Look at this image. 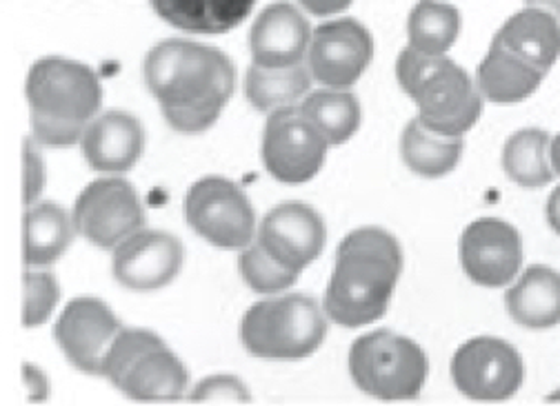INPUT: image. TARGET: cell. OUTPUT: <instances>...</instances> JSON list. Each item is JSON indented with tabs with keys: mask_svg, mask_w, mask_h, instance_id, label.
<instances>
[{
	"mask_svg": "<svg viewBox=\"0 0 560 406\" xmlns=\"http://www.w3.org/2000/svg\"><path fill=\"white\" fill-rule=\"evenodd\" d=\"M45 189V165L34 139L23 145V202L32 207Z\"/></svg>",
	"mask_w": 560,
	"mask_h": 406,
	"instance_id": "e575fe53",
	"label": "cell"
},
{
	"mask_svg": "<svg viewBox=\"0 0 560 406\" xmlns=\"http://www.w3.org/2000/svg\"><path fill=\"white\" fill-rule=\"evenodd\" d=\"M189 373L167 345L140 356L118 382V391L136 402H176L185 395Z\"/></svg>",
	"mask_w": 560,
	"mask_h": 406,
	"instance_id": "44dd1931",
	"label": "cell"
},
{
	"mask_svg": "<svg viewBox=\"0 0 560 406\" xmlns=\"http://www.w3.org/2000/svg\"><path fill=\"white\" fill-rule=\"evenodd\" d=\"M329 143L303 116L301 105L271 111L262 133L265 169L285 184L310 182L325 165Z\"/></svg>",
	"mask_w": 560,
	"mask_h": 406,
	"instance_id": "ba28073f",
	"label": "cell"
},
{
	"mask_svg": "<svg viewBox=\"0 0 560 406\" xmlns=\"http://www.w3.org/2000/svg\"><path fill=\"white\" fill-rule=\"evenodd\" d=\"M312 81L307 64L265 70L252 62L245 74V96L256 111L271 114L299 105L310 94Z\"/></svg>",
	"mask_w": 560,
	"mask_h": 406,
	"instance_id": "d4e9b609",
	"label": "cell"
},
{
	"mask_svg": "<svg viewBox=\"0 0 560 406\" xmlns=\"http://www.w3.org/2000/svg\"><path fill=\"white\" fill-rule=\"evenodd\" d=\"M72 218L77 231L98 249H116L145 227V210L133 184L125 178L90 182L77 198Z\"/></svg>",
	"mask_w": 560,
	"mask_h": 406,
	"instance_id": "9c48e42d",
	"label": "cell"
},
{
	"mask_svg": "<svg viewBox=\"0 0 560 406\" xmlns=\"http://www.w3.org/2000/svg\"><path fill=\"white\" fill-rule=\"evenodd\" d=\"M23 380L27 386V395L32 402H40L47 397L49 393V382L45 378V373L40 369H36L34 365H25L23 367Z\"/></svg>",
	"mask_w": 560,
	"mask_h": 406,
	"instance_id": "d590c367",
	"label": "cell"
},
{
	"mask_svg": "<svg viewBox=\"0 0 560 406\" xmlns=\"http://www.w3.org/2000/svg\"><path fill=\"white\" fill-rule=\"evenodd\" d=\"M402 271L400 242L381 227H359L336 249V264L325 291L327 318L359 329L387 313Z\"/></svg>",
	"mask_w": 560,
	"mask_h": 406,
	"instance_id": "6da1fadb",
	"label": "cell"
},
{
	"mask_svg": "<svg viewBox=\"0 0 560 406\" xmlns=\"http://www.w3.org/2000/svg\"><path fill=\"white\" fill-rule=\"evenodd\" d=\"M163 337L156 335L154 331L148 329H120V333L114 337V343L107 351L105 365H103V375L118 386L127 369L152 349L163 347Z\"/></svg>",
	"mask_w": 560,
	"mask_h": 406,
	"instance_id": "f546056e",
	"label": "cell"
},
{
	"mask_svg": "<svg viewBox=\"0 0 560 406\" xmlns=\"http://www.w3.org/2000/svg\"><path fill=\"white\" fill-rule=\"evenodd\" d=\"M143 76L161 107H225L236 89V67L230 56L187 38H170L152 47L143 62Z\"/></svg>",
	"mask_w": 560,
	"mask_h": 406,
	"instance_id": "7a4b0ae2",
	"label": "cell"
},
{
	"mask_svg": "<svg viewBox=\"0 0 560 406\" xmlns=\"http://www.w3.org/2000/svg\"><path fill=\"white\" fill-rule=\"evenodd\" d=\"M460 34V12L441 0H418L407 19L411 49L428 56H447Z\"/></svg>",
	"mask_w": 560,
	"mask_h": 406,
	"instance_id": "83f0119b",
	"label": "cell"
},
{
	"mask_svg": "<svg viewBox=\"0 0 560 406\" xmlns=\"http://www.w3.org/2000/svg\"><path fill=\"white\" fill-rule=\"evenodd\" d=\"M465 152L460 135H441L411 118L400 135V158L420 178H443L452 174Z\"/></svg>",
	"mask_w": 560,
	"mask_h": 406,
	"instance_id": "cb8c5ba5",
	"label": "cell"
},
{
	"mask_svg": "<svg viewBox=\"0 0 560 406\" xmlns=\"http://www.w3.org/2000/svg\"><path fill=\"white\" fill-rule=\"evenodd\" d=\"M418 107L416 118L441 135H463L478 122L485 98L476 81L452 58L411 98Z\"/></svg>",
	"mask_w": 560,
	"mask_h": 406,
	"instance_id": "5bb4252c",
	"label": "cell"
},
{
	"mask_svg": "<svg viewBox=\"0 0 560 406\" xmlns=\"http://www.w3.org/2000/svg\"><path fill=\"white\" fill-rule=\"evenodd\" d=\"M74 218L56 202H40L23 216V262L25 266H49L74 242Z\"/></svg>",
	"mask_w": 560,
	"mask_h": 406,
	"instance_id": "603a6c76",
	"label": "cell"
},
{
	"mask_svg": "<svg viewBox=\"0 0 560 406\" xmlns=\"http://www.w3.org/2000/svg\"><path fill=\"white\" fill-rule=\"evenodd\" d=\"M256 242L278 262L303 271L323 253L327 227L305 202H283L265 214Z\"/></svg>",
	"mask_w": 560,
	"mask_h": 406,
	"instance_id": "9a60e30c",
	"label": "cell"
},
{
	"mask_svg": "<svg viewBox=\"0 0 560 406\" xmlns=\"http://www.w3.org/2000/svg\"><path fill=\"white\" fill-rule=\"evenodd\" d=\"M549 143L551 135L538 127H525L512 133L501 154L505 176L525 189L549 184L556 178L549 163Z\"/></svg>",
	"mask_w": 560,
	"mask_h": 406,
	"instance_id": "484cf974",
	"label": "cell"
},
{
	"mask_svg": "<svg viewBox=\"0 0 560 406\" xmlns=\"http://www.w3.org/2000/svg\"><path fill=\"white\" fill-rule=\"evenodd\" d=\"M327 313L305 294L256 302L241 320L243 347L265 360H303L316 354L327 335Z\"/></svg>",
	"mask_w": 560,
	"mask_h": 406,
	"instance_id": "3957f363",
	"label": "cell"
},
{
	"mask_svg": "<svg viewBox=\"0 0 560 406\" xmlns=\"http://www.w3.org/2000/svg\"><path fill=\"white\" fill-rule=\"evenodd\" d=\"M238 268L245 285L256 294H280L290 289L301 276V271L278 262L258 242L243 249Z\"/></svg>",
	"mask_w": 560,
	"mask_h": 406,
	"instance_id": "f1b7e54d",
	"label": "cell"
},
{
	"mask_svg": "<svg viewBox=\"0 0 560 406\" xmlns=\"http://www.w3.org/2000/svg\"><path fill=\"white\" fill-rule=\"evenodd\" d=\"M187 225L219 249H245L256 236V214L245 191L223 176L196 180L185 200Z\"/></svg>",
	"mask_w": 560,
	"mask_h": 406,
	"instance_id": "8992f818",
	"label": "cell"
},
{
	"mask_svg": "<svg viewBox=\"0 0 560 406\" xmlns=\"http://www.w3.org/2000/svg\"><path fill=\"white\" fill-rule=\"evenodd\" d=\"M303 116L329 145H345L361 127V103L349 89H318L301 100Z\"/></svg>",
	"mask_w": 560,
	"mask_h": 406,
	"instance_id": "4316f807",
	"label": "cell"
},
{
	"mask_svg": "<svg viewBox=\"0 0 560 406\" xmlns=\"http://www.w3.org/2000/svg\"><path fill=\"white\" fill-rule=\"evenodd\" d=\"M374 58V38L357 19H334L312 34L305 64L325 89L354 87Z\"/></svg>",
	"mask_w": 560,
	"mask_h": 406,
	"instance_id": "30bf717a",
	"label": "cell"
},
{
	"mask_svg": "<svg viewBox=\"0 0 560 406\" xmlns=\"http://www.w3.org/2000/svg\"><path fill=\"white\" fill-rule=\"evenodd\" d=\"M549 163L553 174L560 178V133H556L549 143Z\"/></svg>",
	"mask_w": 560,
	"mask_h": 406,
	"instance_id": "f35d334b",
	"label": "cell"
},
{
	"mask_svg": "<svg viewBox=\"0 0 560 406\" xmlns=\"http://www.w3.org/2000/svg\"><path fill=\"white\" fill-rule=\"evenodd\" d=\"M223 105H187V107H161L167 124L178 133H202L223 114Z\"/></svg>",
	"mask_w": 560,
	"mask_h": 406,
	"instance_id": "836d02e7",
	"label": "cell"
},
{
	"mask_svg": "<svg viewBox=\"0 0 560 406\" xmlns=\"http://www.w3.org/2000/svg\"><path fill=\"white\" fill-rule=\"evenodd\" d=\"M545 216H547V225L551 227V231H553L556 236H560V184H556L553 191H551L549 198H547Z\"/></svg>",
	"mask_w": 560,
	"mask_h": 406,
	"instance_id": "74e56055",
	"label": "cell"
},
{
	"mask_svg": "<svg viewBox=\"0 0 560 406\" xmlns=\"http://www.w3.org/2000/svg\"><path fill=\"white\" fill-rule=\"evenodd\" d=\"M150 5L180 32L221 36L249 19L256 0H150Z\"/></svg>",
	"mask_w": 560,
	"mask_h": 406,
	"instance_id": "ffe728a7",
	"label": "cell"
},
{
	"mask_svg": "<svg viewBox=\"0 0 560 406\" xmlns=\"http://www.w3.org/2000/svg\"><path fill=\"white\" fill-rule=\"evenodd\" d=\"M189 399L209 402V404H247L252 395L241 378L230 373H219V375H209L200 380L194 386Z\"/></svg>",
	"mask_w": 560,
	"mask_h": 406,
	"instance_id": "d6a6232c",
	"label": "cell"
},
{
	"mask_svg": "<svg viewBox=\"0 0 560 406\" xmlns=\"http://www.w3.org/2000/svg\"><path fill=\"white\" fill-rule=\"evenodd\" d=\"M303 5V10H307L314 16H336L340 12H345L349 5L354 3V0H299Z\"/></svg>",
	"mask_w": 560,
	"mask_h": 406,
	"instance_id": "8d00e7d4",
	"label": "cell"
},
{
	"mask_svg": "<svg viewBox=\"0 0 560 406\" xmlns=\"http://www.w3.org/2000/svg\"><path fill=\"white\" fill-rule=\"evenodd\" d=\"M492 45L512 51L547 74L560 58V19L540 8H525L503 23Z\"/></svg>",
	"mask_w": 560,
	"mask_h": 406,
	"instance_id": "d6986e66",
	"label": "cell"
},
{
	"mask_svg": "<svg viewBox=\"0 0 560 406\" xmlns=\"http://www.w3.org/2000/svg\"><path fill=\"white\" fill-rule=\"evenodd\" d=\"M452 380L469 399L503 402L521 391L525 362L518 349L503 337L478 335L454 354Z\"/></svg>",
	"mask_w": 560,
	"mask_h": 406,
	"instance_id": "52a82bcc",
	"label": "cell"
},
{
	"mask_svg": "<svg viewBox=\"0 0 560 406\" xmlns=\"http://www.w3.org/2000/svg\"><path fill=\"white\" fill-rule=\"evenodd\" d=\"M183 258V244L176 236L140 229L114 249L112 276L131 291H159L176 280Z\"/></svg>",
	"mask_w": 560,
	"mask_h": 406,
	"instance_id": "4fadbf2b",
	"label": "cell"
},
{
	"mask_svg": "<svg viewBox=\"0 0 560 406\" xmlns=\"http://www.w3.org/2000/svg\"><path fill=\"white\" fill-rule=\"evenodd\" d=\"M312 25L292 3H273L265 8L252 25V60L265 70L303 64L312 43Z\"/></svg>",
	"mask_w": 560,
	"mask_h": 406,
	"instance_id": "2e32d148",
	"label": "cell"
},
{
	"mask_svg": "<svg viewBox=\"0 0 560 406\" xmlns=\"http://www.w3.org/2000/svg\"><path fill=\"white\" fill-rule=\"evenodd\" d=\"M120 329V320L101 298L83 296L67 302L54 326V337L72 367L103 375L107 351Z\"/></svg>",
	"mask_w": 560,
	"mask_h": 406,
	"instance_id": "7c38bea8",
	"label": "cell"
},
{
	"mask_svg": "<svg viewBox=\"0 0 560 406\" xmlns=\"http://www.w3.org/2000/svg\"><path fill=\"white\" fill-rule=\"evenodd\" d=\"M30 120L88 127L103 107V85L90 64L45 56L32 64L25 83Z\"/></svg>",
	"mask_w": 560,
	"mask_h": 406,
	"instance_id": "5b68a950",
	"label": "cell"
},
{
	"mask_svg": "<svg viewBox=\"0 0 560 406\" xmlns=\"http://www.w3.org/2000/svg\"><path fill=\"white\" fill-rule=\"evenodd\" d=\"M354 384L378 399H411L425 386L430 362L411 337L378 329L357 337L347 358Z\"/></svg>",
	"mask_w": 560,
	"mask_h": 406,
	"instance_id": "277c9868",
	"label": "cell"
},
{
	"mask_svg": "<svg viewBox=\"0 0 560 406\" xmlns=\"http://www.w3.org/2000/svg\"><path fill=\"white\" fill-rule=\"evenodd\" d=\"M527 8H540L560 19V0H525Z\"/></svg>",
	"mask_w": 560,
	"mask_h": 406,
	"instance_id": "ab89813d",
	"label": "cell"
},
{
	"mask_svg": "<svg viewBox=\"0 0 560 406\" xmlns=\"http://www.w3.org/2000/svg\"><path fill=\"white\" fill-rule=\"evenodd\" d=\"M545 72L514 56L512 51L492 45L476 70V87L489 103L512 105L529 98L542 83Z\"/></svg>",
	"mask_w": 560,
	"mask_h": 406,
	"instance_id": "7402d4cb",
	"label": "cell"
},
{
	"mask_svg": "<svg viewBox=\"0 0 560 406\" xmlns=\"http://www.w3.org/2000/svg\"><path fill=\"white\" fill-rule=\"evenodd\" d=\"M60 298L58 280L49 271H27L23 276V326H40L49 320Z\"/></svg>",
	"mask_w": 560,
	"mask_h": 406,
	"instance_id": "4dcf8cb0",
	"label": "cell"
},
{
	"mask_svg": "<svg viewBox=\"0 0 560 406\" xmlns=\"http://www.w3.org/2000/svg\"><path fill=\"white\" fill-rule=\"evenodd\" d=\"M460 266L465 276L487 289L512 285L523 266V238L518 229L501 218H480L460 236Z\"/></svg>",
	"mask_w": 560,
	"mask_h": 406,
	"instance_id": "8fae6325",
	"label": "cell"
},
{
	"mask_svg": "<svg viewBox=\"0 0 560 406\" xmlns=\"http://www.w3.org/2000/svg\"><path fill=\"white\" fill-rule=\"evenodd\" d=\"M81 145L94 171L127 174L145 152V129L127 111H107L88 124Z\"/></svg>",
	"mask_w": 560,
	"mask_h": 406,
	"instance_id": "e0dca14e",
	"label": "cell"
},
{
	"mask_svg": "<svg viewBox=\"0 0 560 406\" xmlns=\"http://www.w3.org/2000/svg\"><path fill=\"white\" fill-rule=\"evenodd\" d=\"M510 318L525 329L545 331L560 324V274L551 266L532 264L505 294Z\"/></svg>",
	"mask_w": 560,
	"mask_h": 406,
	"instance_id": "ac0fdd59",
	"label": "cell"
},
{
	"mask_svg": "<svg viewBox=\"0 0 560 406\" xmlns=\"http://www.w3.org/2000/svg\"><path fill=\"white\" fill-rule=\"evenodd\" d=\"M450 62V56H428L411 47H405L396 60V81L400 89L413 98L436 72Z\"/></svg>",
	"mask_w": 560,
	"mask_h": 406,
	"instance_id": "1f68e13d",
	"label": "cell"
}]
</instances>
